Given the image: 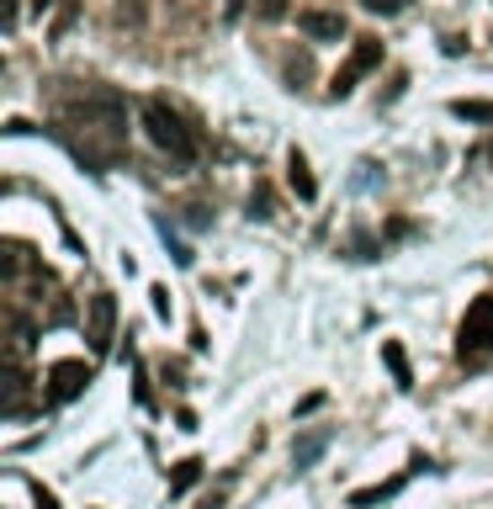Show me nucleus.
I'll list each match as a JSON object with an SVG mask.
<instances>
[{"label":"nucleus","mask_w":493,"mask_h":509,"mask_svg":"<svg viewBox=\"0 0 493 509\" xmlns=\"http://www.w3.org/2000/svg\"><path fill=\"white\" fill-rule=\"evenodd\" d=\"M451 112L462 117V122H489L493 127V101H483V96H462V101H451Z\"/></svg>","instance_id":"11"},{"label":"nucleus","mask_w":493,"mask_h":509,"mask_svg":"<svg viewBox=\"0 0 493 509\" xmlns=\"http://www.w3.org/2000/svg\"><path fill=\"white\" fill-rule=\"evenodd\" d=\"M383 366L392 372V382H398L403 393L414 388V366H409V355H403V345H398V339H383Z\"/></svg>","instance_id":"9"},{"label":"nucleus","mask_w":493,"mask_h":509,"mask_svg":"<svg viewBox=\"0 0 493 509\" xmlns=\"http://www.w3.org/2000/svg\"><path fill=\"white\" fill-rule=\"evenodd\" d=\"M456 355L467 366H483L493 355V292L472 297L467 313H462V329H456Z\"/></svg>","instance_id":"3"},{"label":"nucleus","mask_w":493,"mask_h":509,"mask_svg":"<svg viewBox=\"0 0 493 509\" xmlns=\"http://www.w3.org/2000/svg\"><path fill=\"white\" fill-rule=\"evenodd\" d=\"M91 377H96V366L80 361V355L54 361V372H48V403H69V398H80L85 388H91Z\"/></svg>","instance_id":"6"},{"label":"nucleus","mask_w":493,"mask_h":509,"mask_svg":"<svg viewBox=\"0 0 493 509\" xmlns=\"http://www.w3.org/2000/svg\"><path fill=\"white\" fill-rule=\"evenodd\" d=\"M297 27H303V38H313V43H339V38H345V16H339V11H324V5L297 11Z\"/></svg>","instance_id":"7"},{"label":"nucleus","mask_w":493,"mask_h":509,"mask_svg":"<svg viewBox=\"0 0 493 509\" xmlns=\"http://www.w3.org/2000/svg\"><path fill=\"white\" fill-rule=\"evenodd\" d=\"M361 5H366L372 16H398V11H403V0H361Z\"/></svg>","instance_id":"18"},{"label":"nucleus","mask_w":493,"mask_h":509,"mask_svg":"<svg viewBox=\"0 0 493 509\" xmlns=\"http://www.w3.org/2000/svg\"><path fill=\"white\" fill-rule=\"evenodd\" d=\"M250 218H260V224L276 218V202H271V186L266 180H255V191H250Z\"/></svg>","instance_id":"13"},{"label":"nucleus","mask_w":493,"mask_h":509,"mask_svg":"<svg viewBox=\"0 0 493 509\" xmlns=\"http://www.w3.org/2000/svg\"><path fill=\"white\" fill-rule=\"evenodd\" d=\"M85 339H91V355H107L111 339H117V297L96 292L91 308H85Z\"/></svg>","instance_id":"5"},{"label":"nucleus","mask_w":493,"mask_h":509,"mask_svg":"<svg viewBox=\"0 0 493 509\" xmlns=\"http://www.w3.org/2000/svg\"><path fill=\"white\" fill-rule=\"evenodd\" d=\"M160 239L170 244V255H175V266H191V260H197V255H191V250H186V244H180V239L170 233V224H164V218H160Z\"/></svg>","instance_id":"15"},{"label":"nucleus","mask_w":493,"mask_h":509,"mask_svg":"<svg viewBox=\"0 0 493 509\" xmlns=\"http://www.w3.org/2000/svg\"><path fill=\"white\" fill-rule=\"evenodd\" d=\"M383 64V43L377 38H356V48H350V58L334 69V80H329V96H350L356 91V80L361 75H372Z\"/></svg>","instance_id":"4"},{"label":"nucleus","mask_w":493,"mask_h":509,"mask_svg":"<svg viewBox=\"0 0 493 509\" xmlns=\"http://www.w3.org/2000/svg\"><path fill=\"white\" fill-rule=\"evenodd\" d=\"M16 22H22V5H16V0H5V32H16Z\"/></svg>","instance_id":"23"},{"label":"nucleus","mask_w":493,"mask_h":509,"mask_svg":"<svg viewBox=\"0 0 493 509\" xmlns=\"http://www.w3.org/2000/svg\"><path fill=\"white\" fill-rule=\"evenodd\" d=\"M138 112H144V127H149V138L160 144V149L170 154V160H175V165H191V160L202 154L197 133L186 127V117L175 112V107H170L164 96H144V107H138Z\"/></svg>","instance_id":"2"},{"label":"nucleus","mask_w":493,"mask_h":509,"mask_svg":"<svg viewBox=\"0 0 493 509\" xmlns=\"http://www.w3.org/2000/svg\"><path fill=\"white\" fill-rule=\"evenodd\" d=\"M260 16H266V22H281V16H286V0H260Z\"/></svg>","instance_id":"19"},{"label":"nucleus","mask_w":493,"mask_h":509,"mask_svg":"<svg viewBox=\"0 0 493 509\" xmlns=\"http://www.w3.org/2000/svg\"><path fill=\"white\" fill-rule=\"evenodd\" d=\"M149 297H154V313H160V319H170V292H164V286H154Z\"/></svg>","instance_id":"22"},{"label":"nucleus","mask_w":493,"mask_h":509,"mask_svg":"<svg viewBox=\"0 0 493 509\" xmlns=\"http://www.w3.org/2000/svg\"><path fill=\"white\" fill-rule=\"evenodd\" d=\"M244 11V0H228V16H239Z\"/></svg>","instance_id":"24"},{"label":"nucleus","mask_w":493,"mask_h":509,"mask_svg":"<svg viewBox=\"0 0 493 509\" xmlns=\"http://www.w3.org/2000/svg\"><path fill=\"white\" fill-rule=\"evenodd\" d=\"M377 180H383V175H377V165H372V160H361V165H356V191H372Z\"/></svg>","instance_id":"17"},{"label":"nucleus","mask_w":493,"mask_h":509,"mask_svg":"<svg viewBox=\"0 0 493 509\" xmlns=\"http://www.w3.org/2000/svg\"><path fill=\"white\" fill-rule=\"evenodd\" d=\"M69 22H75V0H64V11H58V22H54V38H64Z\"/></svg>","instance_id":"21"},{"label":"nucleus","mask_w":493,"mask_h":509,"mask_svg":"<svg viewBox=\"0 0 493 509\" xmlns=\"http://www.w3.org/2000/svg\"><path fill=\"white\" fill-rule=\"evenodd\" d=\"M403 483H409V472L387 478V483H377V488H356V494H350V509H372V505H383V499H392V494H398Z\"/></svg>","instance_id":"10"},{"label":"nucleus","mask_w":493,"mask_h":509,"mask_svg":"<svg viewBox=\"0 0 493 509\" xmlns=\"http://www.w3.org/2000/svg\"><path fill=\"white\" fill-rule=\"evenodd\" d=\"M58 138L75 149L85 170H111L128 160V101L101 80H80L58 101Z\"/></svg>","instance_id":"1"},{"label":"nucleus","mask_w":493,"mask_h":509,"mask_svg":"<svg viewBox=\"0 0 493 509\" xmlns=\"http://www.w3.org/2000/svg\"><path fill=\"white\" fill-rule=\"evenodd\" d=\"M32 505H38V509H58V499L43 488V483H32Z\"/></svg>","instance_id":"20"},{"label":"nucleus","mask_w":493,"mask_h":509,"mask_svg":"<svg viewBox=\"0 0 493 509\" xmlns=\"http://www.w3.org/2000/svg\"><path fill=\"white\" fill-rule=\"evenodd\" d=\"M286 186L297 191V202H313V197H319V180H313V170H308V160H303V149L286 154Z\"/></svg>","instance_id":"8"},{"label":"nucleus","mask_w":493,"mask_h":509,"mask_svg":"<svg viewBox=\"0 0 493 509\" xmlns=\"http://www.w3.org/2000/svg\"><path fill=\"white\" fill-rule=\"evenodd\" d=\"M197 478H202V456H186V461H175V472H170V494H186V488H197Z\"/></svg>","instance_id":"12"},{"label":"nucleus","mask_w":493,"mask_h":509,"mask_svg":"<svg viewBox=\"0 0 493 509\" xmlns=\"http://www.w3.org/2000/svg\"><path fill=\"white\" fill-rule=\"evenodd\" d=\"M308 75H313V58H308V54H292V58H286V80H292V91H297Z\"/></svg>","instance_id":"14"},{"label":"nucleus","mask_w":493,"mask_h":509,"mask_svg":"<svg viewBox=\"0 0 493 509\" xmlns=\"http://www.w3.org/2000/svg\"><path fill=\"white\" fill-rule=\"evenodd\" d=\"M324 441H329V435H308V441H297V452H292V456H297V467H308L313 456L324 452Z\"/></svg>","instance_id":"16"}]
</instances>
